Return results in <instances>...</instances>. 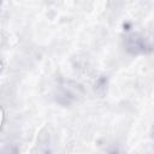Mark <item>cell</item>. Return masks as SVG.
I'll return each instance as SVG.
<instances>
[{"label":"cell","mask_w":154,"mask_h":154,"mask_svg":"<svg viewBox=\"0 0 154 154\" xmlns=\"http://www.w3.org/2000/svg\"><path fill=\"white\" fill-rule=\"evenodd\" d=\"M78 95V88L76 84H73L72 82H64L60 85V90L58 91V97L57 100L60 103H70L71 101H73L76 99V96Z\"/></svg>","instance_id":"7a4b0ae2"},{"label":"cell","mask_w":154,"mask_h":154,"mask_svg":"<svg viewBox=\"0 0 154 154\" xmlns=\"http://www.w3.org/2000/svg\"><path fill=\"white\" fill-rule=\"evenodd\" d=\"M2 67H4V63H2V60L0 59V72H1V70H2Z\"/></svg>","instance_id":"3957f363"},{"label":"cell","mask_w":154,"mask_h":154,"mask_svg":"<svg viewBox=\"0 0 154 154\" xmlns=\"http://www.w3.org/2000/svg\"><path fill=\"white\" fill-rule=\"evenodd\" d=\"M126 48L132 54L148 53L152 49L150 41L140 34H130L126 37Z\"/></svg>","instance_id":"6da1fadb"}]
</instances>
